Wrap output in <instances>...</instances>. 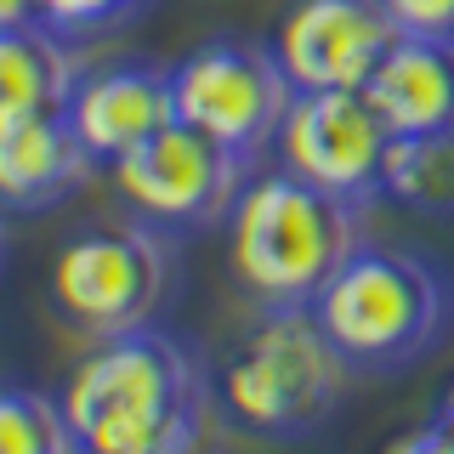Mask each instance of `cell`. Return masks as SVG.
<instances>
[{"instance_id":"1","label":"cell","mask_w":454,"mask_h":454,"mask_svg":"<svg viewBox=\"0 0 454 454\" xmlns=\"http://www.w3.org/2000/svg\"><path fill=\"white\" fill-rule=\"evenodd\" d=\"M80 454H210L216 397L199 358L165 330L108 335L63 387Z\"/></svg>"},{"instance_id":"2","label":"cell","mask_w":454,"mask_h":454,"mask_svg":"<svg viewBox=\"0 0 454 454\" xmlns=\"http://www.w3.org/2000/svg\"><path fill=\"white\" fill-rule=\"evenodd\" d=\"M364 205L340 199L318 182L273 170L245 182L233 216H227V255L239 284L262 307L312 301L335 267L364 245Z\"/></svg>"},{"instance_id":"3","label":"cell","mask_w":454,"mask_h":454,"mask_svg":"<svg viewBox=\"0 0 454 454\" xmlns=\"http://www.w3.org/2000/svg\"><path fill=\"white\" fill-rule=\"evenodd\" d=\"M347 352L318 324L312 301L267 307L233 347L222 375V409L262 437H295L335 415L347 392Z\"/></svg>"},{"instance_id":"4","label":"cell","mask_w":454,"mask_h":454,"mask_svg":"<svg viewBox=\"0 0 454 454\" xmlns=\"http://www.w3.org/2000/svg\"><path fill=\"white\" fill-rule=\"evenodd\" d=\"M312 312L352 369H403L449 324V284L403 250L358 245L312 295Z\"/></svg>"},{"instance_id":"5","label":"cell","mask_w":454,"mask_h":454,"mask_svg":"<svg viewBox=\"0 0 454 454\" xmlns=\"http://www.w3.org/2000/svg\"><path fill=\"white\" fill-rule=\"evenodd\" d=\"M170 290V245L153 222H114L68 239L51 262V301L80 335L108 340L153 324Z\"/></svg>"},{"instance_id":"6","label":"cell","mask_w":454,"mask_h":454,"mask_svg":"<svg viewBox=\"0 0 454 454\" xmlns=\"http://www.w3.org/2000/svg\"><path fill=\"white\" fill-rule=\"evenodd\" d=\"M250 160L222 148L216 137L193 131L188 120L160 125L148 142L108 165L114 193L153 227H176V233H199L233 216L239 193H245Z\"/></svg>"},{"instance_id":"7","label":"cell","mask_w":454,"mask_h":454,"mask_svg":"<svg viewBox=\"0 0 454 454\" xmlns=\"http://www.w3.org/2000/svg\"><path fill=\"white\" fill-rule=\"evenodd\" d=\"M170 91H176V120H188L193 131L216 137L222 148L255 153L278 137L284 114L295 103V80L284 74L273 46L255 40H205L170 68Z\"/></svg>"},{"instance_id":"8","label":"cell","mask_w":454,"mask_h":454,"mask_svg":"<svg viewBox=\"0 0 454 454\" xmlns=\"http://www.w3.org/2000/svg\"><path fill=\"white\" fill-rule=\"evenodd\" d=\"M278 165L318 182L352 205H369L380 193V165L392 148V125L369 103L364 85L347 91H295L290 114L278 125Z\"/></svg>"},{"instance_id":"9","label":"cell","mask_w":454,"mask_h":454,"mask_svg":"<svg viewBox=\"0 0 454 454\" xmlns=\"http://www.w3.org/2000/svg\"><path fill=\"white\" fill-rule=\"evenodd\" d=\"M397 35L403 28L392 23L387 0H295L273 35V51L295 91H347L369 85Z\"/></svg>"},{"instance_id":"10","label":"cell","mask_w":454,"mask_h":454,"mask_svg":"<svg viewBox=\"0 0 454 454\" xmlns=\"http://www.w3.org/2000/svg\"><path fill=\"white\" fill-rule=\"evenodd\" d=\"M68 125L91 148L97 165H114L120 153H131L137 142H148L160 125L176 120V91H170V68L153 63H120L80 74L74 97H68Z\"/></svg>"},{"instance_id":"11","label":"cell","mask_w":454,"mask_h":454,"mask_svg":"<svg viewBox=\"0 0 454 454\" xmlns=\"http://www.w3.org/2000/svg\"><path fill=\"white\" fill-rule=\"evenodd\" d=\"M364 91L392 125V137L454 131V40L397 35Z\"/></svg>"},{"instance_id":"12","label":"cell","mask_w":454,"mask_h":454,"mask_svg":"<svg viewBox=\"0 0 454 454\" xmlns=\"http://www.w3.org/2000/svg\"><path fill=\"white\" fill-rule=\"evenodd\" d=\"M91 148L74 137L68 114L6 125L0 131V210H46L91 176Z\"/></svg>"},{"instance_id":"13","label":"cell","mask_w":454,"mask_h":454,"mask_svg":"<svg viewBox=\"0 0 454 454\" xmlns=\"http://www.w3.org/2000/svg\"><path fill=\"white\" fill-rule=\"evenodd\" d=\"M80 85V63L51 23L0 28V131L40 114H63Z\"/></svg>"},{"instance_id":"14","label":"cell","mask_w":454,"mask_h":454,"mask_svg":"<svg viewBox=\"0 0 454 454\" xmlns=\"http://www.w3.org/2000/svg\"><path fill=\"white\" fill-rule=\"evenodd\" d=\"M380 193L426 216H454V131L392 137L380 165Z\"/></svg>"},{"instance_id":"15","label":"cell","mask_w":454,"mask_h":454,"mask_svg":"<svg viewBox=\"0 0 454 454\" xmlns=\"http://www.w3.org/2000/svg\"><path fill=\"white\" fill-rule=\"evenodd\" d=\"M0 454H80V437L68 426L63 403L46 392H0Z\"/></svg>"},{"instance_id":"16","label":"cell","mask_w":454,"mask_h":454,"mask_svg":"<svg viewBox=\"0 0 454 454\" xmlns=\"http://www.w3.org/2000/svg\"><path fill=\"white\" fill-rule=\"evenodd\" d=\"M142 0H40V23H51L57 35H85V28H108L131 18Z\"/></svg>"},{"instance_id":"17","label":"cell","mask_w":454,"mask_h":454,"mask_svg":"<svg viewBox=\"0 0 454 454\" xmlns=\"http://www.w3.org/2000/svg\"><path fill=\"white\" fill-rule=\"evenodd\" d=\"M392 23L403 35H443L454 40V0H387Z\"/></svg>"},{"instance_id":"18","label":"cell","mask_w":454,"mask_h":454,"mask_svg":"<svg viewBox=\"0 0 454 454\" xmlns=\"http://www.w3.org/2000/svg\"><path fill=\"white\" fill-rule=\"evenodd\" d=\"M387 454H454V437L443 432V426H420V432H403V437H392Z\"/></svg>"},{"instance_id":"19","label":"cell","mask_w":454,"mask_h":454,"mask_svg":"<svg viewBox=\"0 0 454 454\" xmlns=\"http://www.w3.org/2000/svg\"><path fill=\"white\" fill-rule=\"evenodd\" d=\"M12 23H40V0H0V28Z\"/></svg>"},{"instance_id":"20","label":"cell","mask_w":454,"mask_h":454,"mask_svg":"<svg viewBox=\"0 0 454 454\" xmlns=\"http://www.w3.org/2000/svg\"><path fill=\"white\" fill-rule=\"evenodd\" d=\"M437 426H443V432L454 437V387H449V397H443V415H437Z\"/></svg>"},{"instance_id":"21","label":"cell","mask_w":454,"mask_h":454,"mask_svg":"<svg viewBox=\"0 0 454 454\" xmlns=\"http://www.w3.org/2000/svg\"><path fill=\"white\" fill-rule=\"evenodd\" d=\"M0 262H6V233H0Z\"/></svg>"}]
</instances>
